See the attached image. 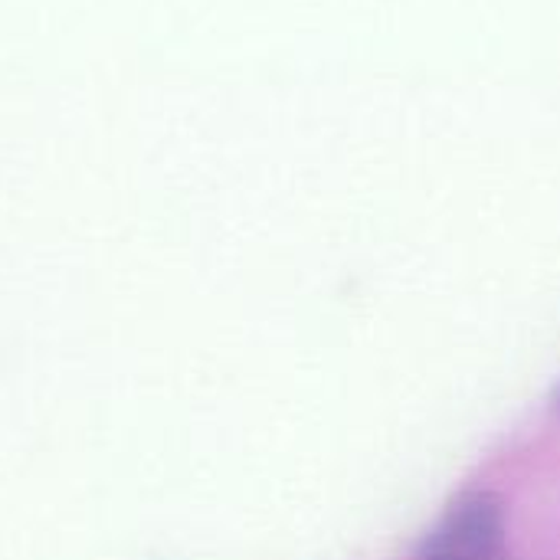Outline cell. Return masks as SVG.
I'll return each instance as SVG.
<instances>
[{"instance_id":"6da1fadb","label":"cell","mask_w":560,"mask_h":560,"mask_svg":"<svg viewBox=\"0 0 560 560\" xmlns=\"http://www.w3.org/2000/svg\"><path fill=\"white\" fill-rule=\"evenodd\" d=\"M420 560H512L499 502L482 492L459 499L427 538Z\"/></svg>"}]
</instances>
